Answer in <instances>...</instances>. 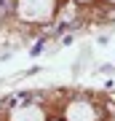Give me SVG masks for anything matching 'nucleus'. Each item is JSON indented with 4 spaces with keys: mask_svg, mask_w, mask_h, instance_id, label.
<instances>
[{
    "mask_svg": "<svg viewBox=\"0 0 115 121\" xmlns=\"http://www.w3.org/2000/svg\"><path fill=\"white\" fill-rule=\"evenodd\" d=\"M75 3H88V0H75Z\"/></svg>",
    "mask_w": 115,
    "mask_h": 121,
    "instance_id": "obj_4",
    "label": "nucleus"
},
{
    "mask_svg": "<svg viewBox=\"0 0 115 121\" xmlns=\"http://www.w3.org/2000/svg\"><path fill=\"white\" fill-rule=\"evenodd\" d=\"M19 16L24 22H32V24H40V22H48L56 11V0H19Z\"/></svg>",
    "mask_w": 115,
    "mask_h": 121,
    "instance_id": "obj_1",
    "label": "nucleus"
},
{
    "mask_svg": "<svg viewBox=\"0 0 115 121\" xmlns=\"http://www.w3.org/2000/svg\"><path fill=\"white\" fill-rule=\"evenodd\" d=\"M110 3H115V0H110Z\"/></svg>",
    "mask_w": 115,
    "mask_h": 121,
    "instance_id": "obj_6",
    "label": "nucleus"
},
{
    "mask_svg": "<svg viewBox=\"0 0 115 121\" xmlns=\"http://www.w3.org/2000/svg\"><path fill=\"white\" fill-rule=\"evenodd\" d=\"M64 121H96V110L91 102L86 99H75V102L67 105L64 110Z\"/></svg>",
    "mask_w": 115,
    "mask_h": 121,
    "instance_id": "obj_2",
    "label": "nucleus"
},
{
    "mask_svg": "<svg viewBox=\"0 0 115 121\" xmlns=\"http://www.w3.org/2000/svg\"><path fill=\"white\" fill-rule=\"evenodd\" d=\"M11 121H46V113L38 105H19L11 110Z\"/></svg>",
    "mask_w": 115,
    "mask_h": 121,
    "instance_id": "obj_3",
    "label": "nucleus"
},
{
    "mask_svg": "<svg viewBox=\"0 0 115 121\" xmlns=\"http://www.w3.org/2000/svg\"><path fill=\"white\" fill-rule=\"evenodd\" d=\"M51 121H59V118H51Z\"/></svg>",
    "mask_w": 115,
    "mask_h": 121,
    "instance_id": "obj_5",
    "label": "nucleus"
}]
</instances>
